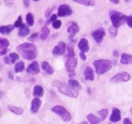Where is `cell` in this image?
<instances>
[{"mask_svg":"<svg viewBox=\"0 0 132 124\" xmlns=\"http://www.w3.org/2000/svg\"><path fill=\"white\" fill-rule=\"evenodd\" d=\"M17 50L21 53L23 58L27 60L35 59L37 56V48L33 43H23L17 47Z\"/></svg>","mask_w":132,"mask_h":124,"instance_id":"1","label":"cell"},{"mask_svg":"<svg viewBox=\"0 0 132 124\" xmlns=\"http://www.w3.org/2000/svg\"><path fill=\"white\" fill-rule=\"evenodd\" d=\"M77 66V59L75 57V53H74V50H73V45L70 44L69 47H68V55H67V58H66V63L65 67L66 70L69 72V76H75L74 70Z\"/></svg>","mask_w":132,"mask_h":124,"instance_id":"2","label":"cell"},{"mask_svg":"<svg viewBox=\"0 0 132 124\" xmlns=\"http://www.w3.org/2000/svg\"><path fill=\"white\" fill-rule=\"evenodd\" d=\"M53 86L56 87L60 93L64 94V95L68 96V97H78V91H76L75 89H73V88L70 87L69 85H68V86L65 85L63 82L55 81V82H53Z\"/></svg>","mask_w":132,"mask_h":124,"instance_id":"3","label":"cell"},{"mask_svg":"<svg viewBox=\"0 0 132 124\" xmlns=\"http://www.w3.org/2000/svg\"><path fill=\"white\" fill-rule=\"evenodd\" d=\"M94 66L96 68V72L97 74H104L105 72L110 70L111 68V62L110 60L106 59H100V60H95L93 62Z\"/></svg>","mask_w":132,"mask_h":124,"instance_id":"4","label":"cell"},{"mask_svg":"<svg viewBox=\"0 0 132 124\" xmlns=\"http://www.w3.org/2000/svg\"><path fill=\"white\" fill-rule=\"evenodd\" d=\"M127 17L125 15H123L122 13H119V12H116V11H112L110 13V19H111V23L113 25L114 28L119 27L120 25H122L124 22L126 21Z\"/></svg>","mask_w":132,"mask_h":124,"instance_id":"5","label":"cell"},{"mask_svg":"<svg viewBox=\"0 0 132 124\" xmlns=\"http://www.w3.org/2000/svg\"><path fill=\"white\" fill-rule=\"evenodd\" d=\"M51 110L55 114H57L58 116H60L62 120H64L65 122H69L71 120V114H70V112L67 109H65L63 106H61V105H56V106L51 108Z\"/></svg>","mask_w":132,"mask_h":124,"instance_id":"6","label":"cell"},{"mask_svg":"<svg viewBox=\"0 0 132 124\" xmlns=\"http://www.w3.org/2000/svg\"><path fill=\"white\" fill-rule=\"evenodd\" d=\"M129 79H130V75L126 72H122V73H119V74H116L113 76L110 79V82L111 83H122V82L129 81Z\"/></svg>","mask_w":132,"mask_h":124,"instance_id":"7","label":"cell"},{"mask_svg":"<svg viewBox=\"0 0 132 124\" xmlns=\"http://www.w3.org/2000/svg\"><path fill=\"white\" fill-rule=\"evenodd\" d=\"M72 14V10L70 8V6L67 5V4H62L58 7V13L57 15L59 17H65L69 16Z\"/></svg>","mask_w":132,"mask_h":124,"instance_id":"8","label":"cell"},{"mask_svg":"<svg viewBox=\"0 0 132 124\" xmlns=\"http://www.w3.org/2000/svg\"><path fill=\"white\" fill-rule=\"evenodd\" d=\"M105 32L104 29H99V30H97V31L92 32V36H93V38H95V40L97 43H101L104 39V38H105Z\"/></svg>","mask_w":132,"mask_h":124,"instance_id":"9","label":"cell"},{"mask_svg":"<svg viewBox=\"0 0 132 124\" xmlns=\"http://www.w3.org/2000/svg\"><path fill=\"white\" fill-rule=\"evenodd\" d=\"M66 50V44L63 42H60V43H58V45L57 46H55L53 50H52V53L54 54V55H61V54H63L65 52Z\"/></svg>","mask_w":132,"mask_h":124,"instance_id":"10","label":"cell"},{"mask_svg":"<svg viewBox=\"0 0 132 124\" xmlns=\"http://www.w3.org/2000/svg\"><path fill=\"white\" fill-rule=\"evenodd\" d=\"M79 27H78V25L76 24V23H70V25L68 26V29H67V31H68V32L70 34V37L69 38H73L76 34H77L78 32H79Z\"/></svg>","mask_w":132,"mask_h":124,"instance_id":"11","label":"cell"},{"mask_svg":"<svg viewBox=\"0 0 132 124\" xmlns=\"http://www.w3.org/2000/svg\"><path fill=\"white\" fill-rule=\"evenodd\" d=\"M27 72L29 74H38L39 72V63L34 61L31 65H29L27 69Z\"/></svg>","mask_w":132,"mask_h":124,"instance_id":"12","label":"cell"},{"mask_svg":"<svg viewBox=\"0 0 132 124\" xmlns=\"http://www.w3.org/2000/svg\"><path fill=\"white\" fill-rule=\"evenodd\" d=\"M78 47H79V49L81 50V52H83V53L89 51L88 40H87L86 38H82V39L79 42V43H78Z\"/></svg>","mask_w":132,"mask_h":124,"instance_id":"13","label":"cell"},{"mask_svg":"<svg viewBox=\"0 0 132 124\" xmlns=\"http://www.w3.org/2000/svg\"><path fill=\"white\" fill-rule=\"evenodd\" d=\"M9 40L6 38H1L0 39V49H1V55L5 54L8 51V46H9Z\"/></svg>","mask_w":132,"mask_h":124,"instance_id":"14","label":"cell"},{"mask_svg":"<svg viewBox=\"0 0 132 124\" xmlns=\"http://www.w3.org/2000/svg\"><path fill=\"white\" fill-rule=\"evenodd\" d=\"M121 119V112L119 109L113 108L112 109V114L110 116V121L111 122H117Z\"/></svg>","mask_w":132,"mask_h":124,"instance_id":"15","label":"cell"},{"mask_svg":"<svg viewBox=\"0 0 132 124\" xmlns=\"http://www.w3.org/2000/svg\"><path fill=\"white\" fill-rule=\"evenodd\" d=\"M84 77L86 80H89V81H93L95 76H94V71L92 69V67H86V69L84 71Z\"/></svg>","mask_w":132,"mask_h":124,"instance_id":"16","label":"cell"},{"mask_svg":"<svg viewBox=\"0 0 132 124\" xmlns=\"http://www.w3.org/2000/svg\"><path fill=\"white\" fill-rule=\"evenodd\" d=\"M40 104H42V102H40V100H39V98H34L33 102H32V106H31L32 111H33V112H37V111H39Z\"/></svg>","mask_w":132,"mask_h":124,"instance_id":"17","label":"cell"},{"mask_svg":"<svg viewBox=\"0 0 132 124\" xmlns=\"http://www.w3.org/2000/svg\"><path fill=\"white\" fill-rule=\"evenodd\" d=\"M121 64H131L132 63V55L130 54L123 53L121 55V59H120Z\"/></svg>","mask_w":132,"mask_h":124,"instance_id":"18","label":"cell"},{"mask_svg":"<svg viewBox=\"0 0 132 124\" xmlns=\"http://www.w3.org/2000/svg\"><path fill=\"white\" fill-rule=\"evenodd\" d=\"M14 25H8V26H1L0 28V32L2 35H7V34H10V32L14 30Z\"/></svg>","mask_w":132,"mask_h":124,"instance_id":"19","label":"cell"},{"mask_svg":"<svg viewBox=\"0 0 132 124\" xmlns=\"http://www.w3.org/2000/svg\"><path fill=\"white\" fill-rule=\"evenodd\" d=\"M34 96L36 97H40L44 96V89L40 86H36L34 88Z\"/></svg>","mask_w":132,"mask_h":124,"instance_id":"20","label":"cell"},{"mask_svg":"<svg viewBox=\"0 0 132 124\" xmlns=\"http://www.w3.org/2000/svg\"><path fill=\"white\" fill-rule=\"evenodd\" d=\"M29 32H30L29 28H28L26 25H23L22 27L19 29V32H18V34H19V36H20V37H26V36H28V35H29Z\"/></svg>","mask_w":132,"mask_h":124,"instance_id":"21","label":"cell"},{"mask_svg":"<svg viewBox=\"0 0 132 124\" xmlns=\"http://www.w3.org/2000/svg\"><path fill=\"white\" fill-rule=\"evenodd\" d=\"M42 67H43V69H44L47 74H52V73H53V68L50 66L48 62L44 61V62H43V64H42Z\"/></svg>","mask_w":132,"mask_h":124,"instance_id":"22","label":"cell"},{"mask_svg":"<svg viewBox=\"0 0 132 124\" xmlns=\"http://www.w3.org/2000/svg\"><path fill=\"white\" fill-rule=\"evenodd\" d=\"M68 85L70 87H72L73 89H75V90H81V89H82L80 83L78 81H76V80H73V79H70V80L68 81Z\"/></svg>","mask_w":132,"mask_h":124,"instance_id":"23","label":"cell"},{"mask_svg":"<svg viewBox=\"0 0 132 124\" xmlns=\"http://www.w3.org/2000/svg\"><path fill=\"white\" fill-rule=\"evenodd\" d=\"M88 120H89V122H91V124H100V122H101L102 119L98 118V117L95 116L94 114H89Z\"/></svg>","mask_w":132,"mask_h":124,"instance_id":"24","label":"cell"},{"mask_svg":"<svg viewBox=\"0 0 132 124\" xmlns=\"http://www.w3.org/2000/svg\"><path fill=\"white\" fill-rule=\"evenodd\" d=\"M48 35H50V29L46 27H44L43 28V30H42V35H40V38L43 39V40H44L45 38L48 37Z\"/></svg>","mask_w":132,"mask_h":124,"instance_id":"25","label":"cell"},{"mask_svg":"<svg viewBox=\"0 0 132 124\" xmlns=\"http://www.w3.org/2000/svg\"><path fill=\"white\" fill-rule=\"evenodd\" d=\"M8 108H9V110H10L11 112H13V113H15V114H18V115H20V114L23 113V109L22 108H16V106L9 105Z\"/></svg>","mask_w":132,"mask_h":124,"instance_id":"26","label":"cell"},{"mask_svg":"<svg viewBox=\"0 0 132 124\" xmlns=\"http://www.w3.org/2000/svg\"><path fill=\"white\" fill-rule=\"evenodd\" d=\"M24 69H25V64H24V62H22V61L18 62V63L15 65V72H16V73L22 72Z\"/></svg>","mask_w":132,"mask_h":124,"instance_id":"27","label":"cell"},{"mask_svg":"<svg viewBox=\"0 0 132 124\" xmlns=\"http://www.w3.org/2000/svg\"><path fill=\"white\" fill-rule=\"evenodd\" d=\"M26 20H27V24L28 26H30V27H32L34 25V16L31 14V13H29L27 14V17H26Z\"/></svg>","mask_w":132,"mask_h":124,"instance_id":"28","label":"cell"},{"mask_svg":"<svg viewBox=\"0 0 132 124\" xmlns=\"http://www.w3.org/2000/svg\"><path fill=\"white\" fill-rule=\"evenodd\" d=\"M75 2L79 3V4H82V5H87V6L94 5L95 4L94 1H88V0H86V1H84V0H75Z\"/></svg>","mask_w":132,"mask_h":124,"instance_id":"29","label":"cell"},{"mask_svg":"<svg viewBox=\"0 0 132 124\" xmlns=\"http://www.w3.org/2000/svg\"><path fill=\"white\" fill-rule=\"evenodd\" d=\"M9 58H10V61H11V63H15V61L19 59V55L17 53H11L9 55Z\"/></svg>","mask_w":132,"mask_h":124,"instance_id":"30","label":"cell"},{"mask_svg":"<svg viewBox=\"0 0 132 124\" xmlns=\"http://www.w3.org/2000/svg\"><path fill=\"white\" fill-rule=\"evenodd\" d=\"M99 114H100V116H101V119L104 120V119L106 117L108 109H102V110H99Z\"/></svg>","mask_w":132,"mask_h":124,"instance_id":"31","label":"cell"},{"mask_svg":"<svg viewBox=\"0 0 132 124\" xmlns=\"http://www.w3.org/2000/svg\"><path fill=\"white\" fill-rule=\"evenodd\" d=\"M23 25H24V24L22 23V17L19 16V17H18V20H17V22L14 24V27H15V28H21Z\"/></svg>","mask_w":132,"mask_h":124,"instance_id":"32","label":"cell"},{"mask_svg":"<svg viewBox=\"0 0 132 124\" xmlns=\"http://www.w3.org/2000/svg\"><path fill=\"white\" fill-rule=\"evenodd\" d=\"M110 35L112 36V37H116V35H117V29L114 27H112V28H110Z\"/></svg>","mask_w":132,"mask_h":124,"instance_id":"33","label":"cell"},{"mask_svg":"<svg viewBox=\"0 0 132 124\" xmlns=\"http://www.w3.org/2000/svg\"><path fill=\"white\" fill-rule=\"evenodd\" d=\"M61 26V21L59 20H56L54 23H52V27L54 28V29H59Z\"/></svg>","mask_w":132,"mask_h":124,"instance_id":"34","label":"cell"},{"mask_svg":"<svg viewBox=\"0 0 132 124\" xmlns=\"http://www.w3.org/2000/svg\"><path fill=\"white\" fill-rule=\"evenodd\" d=\"M38 38H39V34H37V32H36V34L32 35V36L29 38V40H30V42H34L35 39H37Z\"/></svg>","mask_w":132,"mask_h":124,"instance_id":"35","label":"cell"},{"mask_svg":"<svg viewBox=\"0 0 132 124\" xmlns=\"http://www.w3.org/2000/svg\"><path fill=\"white\" fill-rule=\"evenodd\" d=\"M126 23L127 25L130 28H132V16H128L126 18Z\"/></svg>","mask_w":132,"mask_h":124,"instance_id":"36","label":"cell"},{"mask_svg":"<svg viewBox=\"0 0 132 124\" xmlns=\"http://www.w3.org/2000/svg\"><path fill=\"white\" fill-rule=\"evenodd\" d=\"M56 18H57V16L56 15H52V16L50 17V19L47 21V24H50V23H54L55 21H56Z\"/></svg>","mask_w":132,"mask_h":124,"instance_id":"37","label":"cell"},{"mask_svg":"<svg viewBox=\"0 0 132 124\" xmlns=\"http://www.w3.org/2000/svg\"><path fill=\"white\" fill-rule=\"evenodd\" d=\"M123 123L124 124H132V122L129 118H125L124 119V121H123Z\"/></svg>","mask_w":132,"mask_h":124,"instance_id":"38","label":"cell"},{"mask_svg":"<svg viewBox=\"0 0 132 124\" xmlns=\"http://www.w3.org/2000/svg\"><path fill=\"white\" fill-rule=\"evenodd\" d=\"M4 61H5V63H7V64H10V63H11L9 57H5V58H4Z\"/></svg>","mask_w":132,"mask_h":124,"instance_id":"39","label":"cell"},{"mask_svg":"<svg viewBox=\"0 0 132 124\" xmlns=\"http://www.w3.org/2000/svg\"><path fill=\"white\" fill-rule=\"evenodd\" d=\"M80 57H81L83 60H86V56H85V54L83 53V52H81V53H80Z\"/></svg>","mask_w":132,"mask_h":124,"instance_id":"40","label":"cell"},{"mask_svg":"<svg viewBox=\"0 0 132 124\" xmlns=\"http://www.w3.org/2000/svg\"><path fill=\"white\" fill-rule=\"evenodd\" d=\"M111 2H112V3H114V4H118V3H119V1H118V0H111Z\"/></svg>","mask_w":132,"mask_h":124,"instance_id":"41","label":"cell"},{"mask_svg":"<svg viewBox=\"0 0 132 124\" xmlns=\"http://www.w3.org/2000/svg\"><path fill=\"white\" fill-rule=\"evenodd\" d=\"M24 4L26 7H29V1H24Z\"/></svg>","mask_w":132,"mask_h":124,"instance_id":"42","label":"cell"},{"mask_svg":"<svg viewBox=\"0 0 132 124\" xmlns=\"http://www.w3.org/2000/svg\"><path fill=\"white\" fill-rule=\"evenodd\" d=\"M114 56H118V52L116 50H114Z\"/></svg>","mask_w":132,"mask_h":124,"instance_id":"43","label":"cell"},{"mask_svg":"<svg viewBox=\"0 0 132 124\" xmlns=\"http://www.w3.org/2000/svg\"><path fill=\"white\" fill-rule=\"evenodd\" d=\"M80 124H88V123H87V122H81Z\"/></svg>","mask_w":132,"mask_h":124,"instance_id":"44","label":"cell"},{"mask_svg":"<svg viewBox=\"0 0 132 124\" xmlns=\"http://www.w3.org/2000/svg\"><path fill=\"white\" fill-rule=\"evenodd\" d=\"M131 113H132V108H131Z\"/></svg>","mask_w":132,"mask_h":124,"instance_id":"45","label":"cell"}]
</instances>
